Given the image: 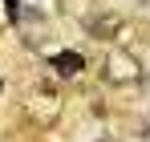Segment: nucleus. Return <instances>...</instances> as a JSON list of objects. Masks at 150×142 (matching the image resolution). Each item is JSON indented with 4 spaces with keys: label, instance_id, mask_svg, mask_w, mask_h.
Instances as JSON below:
<instances>
[{
    "label": "nucleus",
    "instance_id": "obj_1",
    "mask_svg": "<svg viewBox=\"0 0 150 142\" xmlns=\"http://www.w3.org/2000/svg\"><path fill=\"white\" fill-rule=\"evenodd\" d=\"M61 110H65V97H61V89L49 85V81H37L25 94V114H28V122H37L41 130L57 126V122H61Z\"/></svg>",
    "mask_w": 150,
    "mask_h": 142
},
{
    "label": "nucleus",
    "instance_id": "obj_2",
    "mask_svg": "<svg viewBox=\"0 0 150 142\" xmlns=\"http://www.w3.org/2000/svg\"><path fill=\"white\" fill-rule=\"evenodd\" d=\"M101 77H105V85H118V89H130V85H142V61H138V53H130L126 45H114L105 53V61H101Z\"/></svg>",
    "mask_w": 150,
    "mask_h": 142
},
{
    "label": "nucleus",
    "instance_id": "obj_3",
    "mask_svg": "<svg viewBox=\"0 0 150 142\" xmlns=\"http://www.w3.org/2000/svg\"><path fill=\"white\" fill-rule=\"evenodd\" d=\"M85 33H89L93 41H110V45H126V41L134 37L130 21L118 16V12H93V16H85Z\"/></svg>",
    "mask_w": 150,
    "mask_h": 142
},
{
    "label": "nucleus",
    "instance_id": "obj_4",
    "mask_svg": "<svg viewBox=\"0 0 150 142\" xmlns=\"http://www.w3.org/2000/svg\"><path fill=\"white\" fill-rule=\"evenodd\" d=\"M49 65L57 69V77H77V73L85 69V57H81L77 49H65V53H53Z\"/></svg>",
    "mask_w": 150,
    "mask_h": 142
},
{
    "label": "nucleus",
    "instance_id": "obj_5",
    "mask_svg": "<svg viewBox=\"0 0 150 142\" xmlns=\"http://www.w3.org/2000/svg\"><path fill=\"white\" fill-rule=\"evenodd\" d=\"M4 8H8V16H16L21 12V0H4Z\"/></svg>",
    "mask_w": 150,
    "mask_h": 142
},
{
    "label": "nucleus",
    "instance_id": "obj_6",
    "mask_svg": "<svg viewBox=\"0 0 150 142\" xmlns=\"http://www.w3.org/2000/svg\"><path fill=\"white\" fill-rule=\"evenodd\" d=\"M0 97H4V77H0Z\"/></svg>",
    "mask_w": 150,
    "mask_h": 142
},
{
    "label": "nucleus",
    "instance_id": "obj_7",
    "mask_svg": "<svg viewBox=\"0 0 150 142\" xmlns=\"http://www.w3.org/2000/svg\"><path fill=\"white\" fill-rule=\"evenodd\" d=\"M134 4H146V0H134Z\"/></svg>",
    "mask_w": 150,
    "mask_h": 142
},
{
    "label": "nucleus",
    "instance_id": "obj_8",
    "mask_svg": "<svg viewBox=\"0 0 150 142\" xmlns=\"http://www.w3.org/2000/svg\"><path fill=\"white\" fill-rule=\"evenodd\" d=\"M105 142H110V138H105Z\"/></svg>",
    "mask_w": 150,
    "mask_h": 142
}]
</instances>
